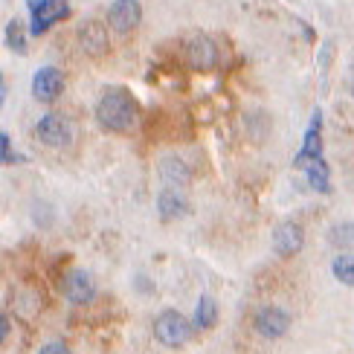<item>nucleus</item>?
Instances as JSON below:
<instances>
[{
  "instance_id": "1",
  "label": "nucleus",
  "mask_w": 354,
  "mask_h": 354,
  "mask_svg": "<svg viewBox=\"0 0 354 354\" xmlns=\"http://www.w3.org/2000/svg\"><path fill=\"white\" fill-rule=\"evenodd\" d=\"M96 120L113 134H131L140 125V105L128 91H108L96 105Z\"/></svg>"
},
{
  "instance_id": "2",
  "label": "nucleus",
  "mask_w": 354,
  "mask_h": 354,
  "mask_svg": "<svg viewBox=\"0 0 354 354\" xmlns=\"http://www.w3.org/2000/svg\"><path fill=\"white\" fill-rule=\"evenodd\" d=\"M154 337L169 348H180V346L189 343L192 326L180 311H163L154 319Z\"/></svg>"
},
{
  "instance_id": "3",
  "label": "nucleus",
  "mask_w": 354,
  "mask_h": 354,
  "mask_svg": "<svg viewBox=\"0 0 354 354\" xmlns=\"http://www.w3.org/2000/svg\"><path fill=\"white\" fill-rule=\"evenodd\" d=\"M70 15L67 0H29V32L44 35L55 21H64Z\"/></svg>"
},
{
  "instance_id": "4",
  "label": "nucleus",
  "mask_w": 354,
  "mask_h": 354,
  "mask_svg": "<svg viewBox=\"0 0 354 354\" xmlns=\"http://www.w3.org/2000/svg\"><path fill=\"white\" fill-rule=\"evenodd\" d=\"M35 134L44 145H50V149H64V145H70L73 134H76V128H73V122L67 120L64 113H44L38 125H35Z\"/></svg>"
},
{
  "instance_id": "5",
  "label": "nucleus",
  "mask_w": 354,
  "mask_h": 354,
  "mask_svg": "<svg viewBox=\"0 0 354 354\" xmlns=\"http://www.w3.org/2000/svg\"><path fill=\"white\" fill-rule=\"evenodd\" d=\"M140 18H142L140 0H113L111 9H108V24H111L113 32H120V35L134 32Z\"/></svg>"
},
{
  "instance_id": "6",
  "label": "nucleus",
  "mask_w": 354,
  "mask_h": 354,
  "mask_svg": "<svg viewBox=\"0 0 354 354\" xmlns=\"http://www.w3.org/2000/svg\"><path fill=\"white\" fill-rule=\"evenodd\" d=\"M64 93V76L58 67H41L32 79V96L41 102V105H50L58 96Z\"/></svg>"
},
{
  "instance_id": "7",
  "label": "nucleus",
  "mask_w": 354,
  "mask_h": 354,
  "mask_svg": "<svg viewBox=\"0 0 354 354\" xmlns=\"http://www.w3.org/2000/svg\"><path fill=\"white\" fill-rule=\"evenodd\" d=\"M186 62L195 70H212L218 64V47L209 35H192L186 41Z\"/></svg>"
},
{
  "instance_id": "8",
  "label": "nucleus",
  "mask_w": 354,
  "mask_h": 354,
  "mask_svg": "<svg viewBox=\"0 0 354 354\" xmlns=\"http://www.w3.org/2000/svg\"><path fill=\"white\" fill-rule=\"evenodd\" d=\"M62 290H64V297L73 302V305H87V302H93L96 297V285H93V279L87 270H70L64 276V282H62Z\"/></svg>"
},
{
  "instance_id": "9",
  "label": "nucleus",
  "mask_w": 354,
  "mask_h": 354,
  "mask_svg": "<svg viewBox=\"0 0 354 354\" xmlns=\"http://www.w3.org/2000/svg\"><path fill=\"white\" fill-rule=\"evenodd\" d=\"M290 328V314L282 311V308H261L256 314V331L261 337H268V340H279V337H285Z\"/></svg>"
},
{
  "instance_id": "10",
  "label": "nucleus",
  "mask_w": 354,
  "mask_h": 354,
  "mask_svg": "<svg viewBox=\"0 0 354 354\" xmlns=\"http://www.w3.org/2000/svg\"><path fill=\"white\" fill-rule=\"evenodd\" d=\"M79 44L87 55H105L111 47V38H108V29L105 24L99 21H84L79 29Z\"/></svg>"
},
{
  "instance_id": "11",
  "label": "nucleus",
  "mask_w": 354,
  "mask_h": 354,
  "mask_svg": "<svg viewBox=\"0 0 354 354\" xmlns=\"http://www.w3.org/2000/svg\"><path fill=\"white\" fill-rule=\"evenodd\" d=\"M305 244V235L299 230V224H293V221H285V224H279L276 232H273V250L279 256H297Z\"/></svg>"
},
{
  "instance_id": "12",
  "label": "nucleus",
  "mask_w": 354,
  "mask_h": 354,
  "mask_svg": "<svg viewBox=\"0 0 354 354\" xmlns=\"http://www.w3.org/2000/svg\"><path fill=\"white\" fill-rule=\"evenodd\" d=\"M314 157H322V111H314L311 122L305 128V137H302V151L297 157V166L302 160H314Z\"/></svg>"
},
{
  "instance_id": "13",
  "label": "nucleus",
  "mask_w": 354,
  "mask_h": 354,
  "mask_svg": "<svg viewBox=\"0 0 354 354\" xmlns=\"http://www.w3.org/2000/svg\"><path fill=\"white\" fill-rule=\"evenodd\" d=\"M305 169V177L308 183H311L319 195H326V192L331 189V177H328V163L322 157H314V160H302L299 163Z\"/></svg>"
},
{
  "instance_id": "14",
  "label": "nucleus",
  "mask_w": 354,
  "mask_h": 354,
  "mask_svg": "<svg viewBox=\"0 0 354 354\" xmlns=\"http://www.w3.org/2000/svg\"><path fill=\"white\" fill-rule=\"evenodd\" d=\"M157 209L163 221H177L189 212V203L177 195L174 189H166V192H160V198H157Z\"/></svg>"
},
{
  "instance_id": "15",
  "label": "nucleus",
  "mask_w": 354,
  "mask_h": 354,
  "mask_svg": "<svg viewBox=\"0 0 354 354\" xmlns=\"http://www.w3.org/2000/svg\"><path fill=\"white\" fill-rule=\"evenodd\" d=\"M6 47L12 53H18V55L26 53V26H24L21 18H12L6 24Z\"/></svg>"
},
{
  "instance_id": "16",
  "label": "nucleus",
  "mask_w": 354,
  "mask_h": 354,
  "mask_svg": "<svg viewBox=\"0 0 354 354\" xmlns=\"http://www.w3.org/2000/svg\"><path fill=\"white\" fill-rule=\"evenodd\" d=\"M218 319V302L209 297V293H203L201 302H198V311H195V326L198 328H212Z\"/></svg>"
},
{
  "instance_id": "17",
  "label": "nucleus",
  "mask_w": 354,
  "mask_h": 354,
  "mask_svg": "<svg viewBox=\"0 0 354 354\" xmlns=\"http://www.w3.org/2000/svg\"><path fill=\"white\" fill-rule=\"evenodd\" d=\"M160 174H163L166 180H169V183H174V186H180V183H186V180H189V169H186L177 157H166V160H160Z\"/></svg>"
},
{
  "instance_id": "18",
  "label": "nucleus",
  "mask_w": 354,
  "mask_h": 354,
  "mask_svg": "<svg viewBox=\"0 0 354 354\" xmlns=\"http://www.w3.org/2000/svg\"><path fill=\"white\" fill-rule=\"evenodd\" d=\"M331 270H334V276L340 279L343 285H354V259L348 256V253H340L334 261H331Z\"/></svg>"
},
{
  "instance_id": "19",
  "label": "nucleus",
  "mask_w": 354,
  "mask_h": 354,
  "mask_svg": "<svg viewBox=\"0 0 354 354\" xmlns=\"http://www.w3.org/2000/svg\"><path fill=\"white\" fill-rule=\"evenodd\" d=\"M0 163H3V166L24 163V157L12 149V137L6 134V131H0Z\"/></svg>"
},
{
  "instance_id": "20",
  "label": "nucleus",
  "mask_w": 354,
  "mask_h": 354,
  "mask_svg": "<svg viewBox=\"0 0 354 354\" xmlns=\"http://www.w3.org/2000/svg\"><path fill=\"white\" fill-rule=\"evenodd\" d=\"M38 354H70V348H67L64 343H58V340H55V343H47Z\"/></svg>"
},
{
  "instance_id": "21",
  "label": "nucleus",
  "mask_w": 354,
  "mask_h": 354,
  "mask_svg": "<svg viewBox=\"0 0 354 354\" xmlns=\"http://www.w3.org/2000/svg\"><path fill=\"white\" fill-rule=\"evenodd\" d=\"M348 230H351L348 224H343V227H337V230H334L337 235H331V241H337V244H348V241H351V235H348Z\"/></svg>"
},
{
  "instance_id": "22",
  "label": "nucleus",
  "mask_w": 354,
  "mask_h": 354,
  "mask_svg": "<svg viewBox=\"0 0 354 354\" xmlns=\"http://www.w3.org/2000/svg\"><path fill=\"white\" fill-rule=\"evenodd\" d=\"M6 337H9V319H6L3 314H0V343H3Z\"/></svg>"
},
{
  "instance_id": "23",
  "label": "nucleus",
  "mask_w": 354,
  "mask_h": 354,
  "mask_svg": "<svg viewBox=\"0 0 354 354\" xmlns=\"http://www.w3.org/2000/svg\"><path fill=\"white\" fill-rule=\"evenodd\" d=\"M3 102H6V84H3V76H0V108H3Z\"/></svg>"
}]
</instances>
